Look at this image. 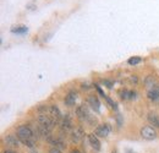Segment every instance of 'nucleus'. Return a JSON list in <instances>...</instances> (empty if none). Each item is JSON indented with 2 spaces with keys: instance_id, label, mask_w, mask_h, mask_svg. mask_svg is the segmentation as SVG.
I'll return each mask as SVG.
<instances>
[{
  "instance_id": "nucleus-16",
  "label": "nucleus",
  "mask_w": 159,
  "mask_h": 153,
  "mask_svg": "<svg viewBox=\"0 0 159 153\" xmlns=\"http://www.w3.org/2000/svg\"><path fill=\"white\" fill-rule=\"evenodd\" d=\"M144 85H146V87H147L148 90L157 87V82H156V78H154L153 76H147L146 78H144Z\"/></svg>"
},
{
  "instance_id": "nucleus-26",
  "label": "nucleus",
  "mask_w": 159,
  "mask_h": 153,
  "mask_svg": "<svg viewBox=\"0 0 159 153\" xmlns=\"http://www.w3.org/2000/svg\"><path fill=\"white\" fill-rule=\"evenodd\" d=\"M4 153H15V152H12V151H5Z\"/></svg>"
},
{
  "instance_id": "nucleus-27",
  "label": "nucleus",
  "mask_w": 159,
  "mask_h": 153,
  "mask_svg": "<svg viewBox=\"0 0 159 153\" xmlns=\"http://www.w3.org/2000/svg\"><path fill=\"white\" fill-rule=\"evenodd\" d=\"M31 153H38V152H37V151H32Z\"/></svg>"
},
{
  "instance_id": "nucleus-24",
  "label": "nucleus",
  "mask_w": 159,
  "mask_h": 153,
  "mask_svg": "<svg viewBox=\"0 0 159 153\" xmlns=\"http://www.w3.org/2000/svg\"><path fill=\"white\" fill-rule=\"evenodd\" d=\"M82 88L83 90H89V85L88 83H82Z\"/></svg>"
},
{
  "instance_id": "nucleus-13",
  "label": "nucleus",
  "mask_w": 159,
  "mask_h": 153,
  "mask_svg": "<svg viewBox=\"0 0 159 153\" xmlns=\"http://www.w3.org/2000/svg\"><path fill=\"white\" fill-rule=\"evenodd\" d=\"M11 32L15 35H26L28 32V27L25 25H19V26H14L11 27Z\"/></svg>"
},
{
  "instance_id": "nucleus-5",
  "label": "nucleus",
  "mask_w": 159,
  "mask_h": 153,
  "mask_svg": "<svg viewBox=\"0 0 159 153\" xmlns=\"http://www.w3.org/2000/svg\"><path fill=\"white\" fill-rule=\"evenodd\" d=\"M76 115H77V118L80 120H88L89 116H91L88 110H87V107H84L83 104L76 108Z\"/></svg>"
},
{
  "instance_id": "nucleus-14",
  "label": "nucleus",
  "mask_w": 159,
  "mask_h": 153,
  "mask_svg": "<svg viewBox=\"0 0 159 153\" xmlns=\"http://www.w3.org/2000/svg\"><path fill=\"white\" fill-rule=\"evenodd\" d=\"M147 97H148L151 100H158L159 99V88L158 87H154V88L148 90Z\"/></svg>"
},
{
  "instance_id": "nucleus-9",
  "label": "nucleus",
  "mask_w": 159,
  "mask_h": 153,
  "mask_svg": "<svg viewBox=\"0 0 159 153\" xmlns=\"http://www.w3.org/2000/svg\"><path fill=\"white\" fill-rule=\"evenodd\" d=\"M88 141H89V145L92 146V148H94L96 151H99L100 150V142L98 140V136L96 134H89L88 135Z\"/></svg>"
},
{
  "instance_id": "nucleus-23",
  "label": "nucleus",
  "mask_w": 159,
  "mask_h": 153,
  "mask_svg": "<svg viewBox=\"0 0 159 153\" xmlns=\"http://www.w3.org/2000/svg\"><path fill=\"white\" fill-rule=\"evenodd\" d=\"M130 81H131L132 83H137V81H139V78H137V76L135 75V76H131V77H130Z\"/></svg>"
},
{
  "instance_id": "nucleus-17",
  "label": "nucleus",
  "mask_w": 159,
  "mask_h": 153,
  "mask_svg": "<svg viewBox=\"0 0 159 153\" xmlns=\"http://www.w3.org/2000/svg\"><path fill=\"white\" fill-rule=\"evenodd\" d=\"M142 61V59L141 57H132L130 58L129 60H127V63H129V65H132V66H135V65H137Z\"/></svg>"
},
{
  "instance_id": "nucleus-15",
  "label": "nucleus",
  "mask_w": 159,
  "mask_h": 153,
  "mask_svg": "<svg viewBox=\"0 0 159 153\" xmlns=\"http://www.w3.org/2000/svg\"><path fill=\"white\" fill-rule=\"evenodd\" d=\"M147 119H148V121L152 124V125H154L156 128H159V115L156 114V113H149V114L147 115Z\"/></svg>"
},
{
  "instance_id": "nucleus-11",
  "label": "nucleus",
  "mask_w": 159,
  "mask_h": 153,
  "mask_svg": "<svg viewBox=\"0 0 159 153\" xmlns=\"http://www.w3.org/2000/svg\"><path fill=\"white\" fill-rule=\"evenodd\" d=\"M5 142H6L7 145H10V146L16 147V146L20 145V138H19L16 135H7V136L5 137Z\"/></svg>"
},
{
  "instance_id": "nucleus-3",
  "label": "nucleus",
  "mask_w": 159,
  "mask_h": 153,
  "mask_svg": "<svg viewBox=\"0 0 159 153\" xmlns=\"http://www.w3.org/2000/svg\"><path fill=\"white\" fill-rule=\"evenodd\" d=\"M110 131H111V128L109 124H100L96 129V135L99 137H107L110 134Z\"/></svg>"
},
{
  "instance_id": "nucleus-20",
  "label": "nucleus",
  "mask_w": 159,
  "mask_h": 153,
  "mask_svg": "<svg viewBox=\"0 0 159 153\" xmlns=\"http://www.w3.org/2000/svg\"><path fill=\"white\" fill-rule=\"evenodd\" d=\"M94 87H96V90L98 91V93H99V95H100V96H102V97H103V98H104V97L107 96V95H105V93L103 92V90L100 88V87H99V86H98V85H94Z\"/></svg>"
},
{
  "instance_id": "nucleus-22",
  "label": "nucleus",
  "mask_w": 159,
  "mask_h": 153,
  "mask_svg": "<svg viewBox=\"0 0 159 153\" xmlns=\"http://www.w3.org/2000/svg\"><path fill=\"white\" fill-rule=\"evenodd\" d=\"M49 153H62V152H61V150L58 148V147H52L49 150Z\"/></svg>"
},
{
  "instance_id": "nucleus-6",
  "label": "nucleus",
  "mask_w": 159,
  "mask_h": 153,
  "mask_svg": "<svg viewBox=\"0 0 159 153\" xmlns=\"http://www.w3.org/2000/svg\"><path fill=\"white\" fill-rule=\"evenodd\" d=\"M48 114L50 115L55 121H60L61 119H62V115H61V112H60V109L57 107V105H49V112H48Z\"/></svg>"
},
{
  "instance_id": "nucleus-4",
  "label": "nucleus",
  "mask_w": 159,
  "mask_h": 153,
  "mask_svg": "<svg viewBox=\"0 0 159 153\" xmlns=\"http://www.w3.org/2000/svg\"><path fill=\"white\" fill-rule=\"evenodd\" d=\"M87 103H88V105H89L94 112L99 113L100 102H99V99H98V97L97 96H89L88 97V99H87Z\"/></svg>"
},
{
  "instance_id": "nucleus-25",
  "label": "nucleus",
  "mask_w": 159,
  "mask_h": 153,
  "mask_svg": "<svg viewBox=\"0 0 159 153\" xmlns=\"http://www.w3.org/2000/svg\"><path fill=\"white\" fill-rule=\"evenodd\" d=\"M71 153H82V152H80V151H77V150H72Z\"/></svg>"
},
{
  "instance_id": "nucleus-7",
  "label": "nucleus",
  "mask_w": 159,
  "mask_h": 153,
  "mask_svg": "<svg viewBox=\"0 0 159 153\" xmlns=\"http://www.w3.org/2000/svg\"><path fill=\"white\" fill-rule=\"evenodd\" d=\"M60 126L64 131H69L71 128H72V121H71V118L70 115L66 114L62 116V119L60 120Z\"/></svg>"
},
{
  "instance_id": "nucleus-2",
  "label": "nucleus",
  "mask_w": 159,
  "mask_h": 153,
  "mask_svg": "<svg viewBox=\"0 0 159 153\" xmlns=\"http://www.w3.org/2000/svg\"><path fill=\"white\" fill-rule=\"evenodd\" d=\"M141 136H142L143 138H146V140L152 141V140H154V138L157 137V132H156V130H154L153 128H151V126H143V128L141 129Z\"/></svg>"
},
{
  "instance_id": "nucleus-19",
  "label": "nucleus",
  "mask_w": 159,
  "mask_h": 153,
  "mask_svg": "<svg viewBox=\"0 0 159 153\" xmlns=\"http://www.w3.org/2000/svg\"><path fill=\"white\" fill-rule=\"evenodd\" d=\"M26 9H27V11H34V10L37 9V5H36L34 1H32V2H28V4L26 5Z\"/></svg>"
},
{
  "instance_id": "nucleus-1",
  "label": "nucleus",
  "mask_w": 159,
  "mask_h": 153,
  "mask_svg": "<svg viewBox=\"0 0 159 153\" xmlns=\"http://www.w3.org/2000/svg\"><path fill=\"white\" fill-rule=\"evenodd\" d=\"M17 137L20 138L22 143H25L28 147H33L36 142V136L33 130L27 125H21L17 128Z\"/></svg>"
},
{
  "instance_id": "nucleus-12",
  "label": "nucleus",
  "mask_w": 159,
  "mask_h": 153,
  "mask_svg": "<svg viewBox=\"0 0 159 153\" xmlns=\"http://www.w3.org/2000/svg\"><path fill=\"white\" fill-rule=\"evenodd\" d=\"M76 99H77V93L76 92H69L66 98H65V105H67V107L74 105L76 103Z\"/></svg>"
},
{
  "instance_id": "nucleus-21",
  "label": "nucleus",
  "mask_w": 159,
  "mask_h": 153,
  "mask_svg": "<svg viewBox=\"0 0 159 153\" xmlns=\"http://www.w3.org/2000/svg\"><path fill=\"white\" fill-rule=\"evenodd\" d=\"M103 83H104L108 88H113V82H111V81H109V80H104Z\"/></svg>"
},
{
  "instance_id": "nucleus-28",
  "label": "nucleus",
  "mask_w": 159,
  "mask_h": 153,
  "mask_svg": "<svg viewBox=\"0 0 159 153\" xmlns=\"http://www.w3.org/2000/svg\"><path fill=\"white\" fill-rule=\"evenodd\" d=\"M113 153H116V152H113Z\"/></svg>"
},
{
  "instance_id": "nucleus-8",
  "label": "nucleus",
  "mask_w": 159,
  "mask_h": 153,
  "mask_svg": "<svg viewBox=\"0 0 159 153\" xmlns=\"http://www.w3.org/2000/svg\"><path fill=\"white\" fill-rule=\"evenodd\" d=\"M119 96L122 99H135L137 97V93L135 91H129L126 88H122L119 91Z\"/></svg>"
},
{
  "instance_id": "nucleus-18",
  "label": "nucleus",
  "mask_w": 159,
  "mask_h": 153,
  "mask_svg": "<svg viewBox=\"0 0 159 153\" xmlns=\"http://www.w3.org/2000/svg\"><path fill=\"white\" fill-rule=\"evenodd\" d=\"M104 98H105V100L108 102V104H109V105H110V107H111L113 109H115V110L118 109V104H116V103H115V102H114V100H113V99H111L110 97H109V96H105Z\"/></svg>"
},
{
  "instance_id": "nucleus-10",
  "label": "nucleus",
  "mask_w": 159,
  "mask_h": 153,
  "mask_svg": "<svg viewBox=\"0 0 159 153\" xmlns=\"http://www.w3.org/2000/svg\"><path fill=\"white\" fill-rule=\"evenodd\" d=\"M83 130L81 129V128H75L72 131H71V140L74 141V142H79L80 140H82V137H83Z\"/></svg>"
}]
</instances>
